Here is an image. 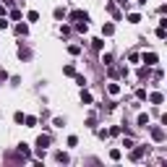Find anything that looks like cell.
<instances>
[{"instance_id":"obj_1","label":"cell","mask_w":167,"mask_h":167,"mask_svg":"<svg viewBox=\"0 0 167 167\" xmlns=\"http://www.w3.org/2000/svg\"><path fill=\"white\" fill-rule=\"evenodd\" d=\"M47 144H50V139H47V136H39V139H37V154H39V157H45Z\"/></svg>"},{"instance_id":"obj_2","label":"cell","mask_w":167,"mask_h":167,"mask_svg":"<svg viewBox=\"0 0 167 167\" xmlns=\"http://www.w3.org/2000/svg\"><path fill=\"white\" fill-rule=\"evenodd\" d=\"M86 18H89V16H86L84 11H73V13H71V21H76V24H81V21H86Z\"/></svg>"},{"instance_id":"obj_3","label":"cell","mask_w":167,"mask_h":167,"mask_svg":"<svg viewBox=\"0 0 167 167\" xmlns=\"http://www.w3.org/2000/svg\"><path fill=\"white\" fill-rule=\"evenodd\" d=\"M151 139H154V141H162V139H165V130H162V128H151Z\"/></svg>"},{"instance_id":"obj_4","label":"cell","mask_w":167,"mask_h":167,"mask_svg":"<svg viewBox=\"0 0 167 167\" xmlns=\"http://www.w3.org/2000/svg\"><path fill=\"white\" fill-rule=\"evenodd\" d=\"M24 123L29 128H34V125H37V118H34V115H24Z\"/></svg>"},{"instance_id":"obj_5","label":"cell","mask_w":167,"mask_h":167,"mask_svg":"<svg viewBox=\"0 0 167 167\" xmlns=\"http://www.w3.org/2000/svg\"><path fill=\"white\" fill-rule=\"evenodd\" d=\"M144 60H146V65H157V55L149 52V55H144Z\"/></svg>"},{"instance_id":"obj_6","label":"cell","mask_w":167,"mask_h":167,"mask_svg":"<svg viewBox=\"0 0 167 167\" xmlns=\"http://www.w3.org/2000/svg\"><path fill=\"white\" fill-rule=\"evenodd\" d=\"M141 157H144V146H139V149L130 151V159H141Z\"/></svg>"},{"instance_id":"obj_7","label":"cell","mask_w":167,"mask_h":167,"mask_svg":"<svg viewBox=\"0 0 167 167\" xmlns=\"http://www.w3.org/2000/svg\"><path fill=\"white\" fill-rule=\"evenodd\" d=\"M112 32H115V26H112V24H105V26H102V34H107V37H110Z\"/></svg>"},{"instance_id":"obj_8","label":"cell","mask_w":167,"mask_h":167,"mask_svg":"<svg viewBox=\"0 0 167 167\" xmlns=\"http://www.w3.org/2000/svg\"><path fill=\"white\" fill-rule=\"evenodd\" d=\"M149 99H151V102H154V105H162V99H165V97H162V94H151Z\"/></svg>"},{"instance_id":"obj_9","label":"cell","mask_w":167,"mask_h":167,"mask_svg":"<svg viewBox=\"0 0 167 167\" xmlns=\"http://www.w3.org/2000/svg\"><path fill=\"white\" fill-rule=\"evenodd\" d=\"M26 18H29V21H39V13H37V11H29Z\"/></svg>"},{"instance_id":"obj_10","label":"cell","mask_w":167,"mask_h":167,"mask_svg":"<svg viewBox=\"0 0 167 167\" xmlns=\"http://www.w3.org/2000/svg\"><path fill=\"white\" fill-rule=\"evenodd\" d=\"M107 89H110V94H112V97H115V94H120V86H118V84H110Z\"/></svg>"},{"instance_id":"obj_11","label":"cell","mask_w":167,"mask_h":167,"mask_svg":"<svg viewBox=\"0 0 167 167\" xmlns=\"http://www.w3.org/2000/svg\"><path fill=\"white\" fill-rule=\"evenodd\" d=\"M63 73H65V76H76V71H73V65H65Z\"/></svg>"},{"instance_id":"obj_12","label":"cell","mask_w":167,"mask_h":167,"mask_svg":"<svg viewBox=\"0 0 167 167\" xmlns=\"http://www.w3.org/2000/svg\"><path fill=\"white\" fill-rule=\"evenodd\" d=\"M68 52H71V55H78V52H81V47H78V45H71Z\"/></svg>"},{"instance_id":"obj_13","label":"cell","mask_w":167,"mask_h":167,"mask_svg":"<svg viewBox=\"0 0 167 167\" xmlns=\"http://www.w3.org/2000/svg\"><path fill=\"white\" fill-rule=\"evenodd\" d=\"M128 21H130V24H139L141 18H139V13H130V16H128Z\"/></svg>"},{"instance_id":"obj_14","label":"cell","mask_w":167,"mask_h":167,"mask_svg":"<svg viewBox=\"0 0 167 167\" xmlns=\"http://www.w3.org/2000/svg\"><path fill=\"white\" fill-rule=\"evenodd\" d=\"M81 99H84L86 105H89V102H91V94H89V91H81Z\"/></svg>"},{"instance_id":"obj_15","label":"cell","mask_w":167,"mask_h":167,"mask_svg":"<svg viewBox=\"0 0 167 167\" xmlns=\"http://www.w3.org/2000/svg\"><path fill=\"white\" fill-rule=\"evenodd\" d=\"M16 32H18V34H26L29 29H26V24H18V26H16Z\"/></svg>"},{"instance_id":"obj_16","label":"cell","mask_w":167,"mask_h":167,"mask_svg":"<svg viewBox=\"0 0 167 167\" xmlns=\"http://www.w3.org/2000/svg\"><path fill=\"white\" fill-rule=\"evenodd\" d=\"M5 26H8V21H5V18H0V29H5Z\"/></svg>"},{"instance_id":"obj_17","label":"cell","mask_w":167,"mask_h":167,"mask_svg":"<svg viewBox=\"0 0 167 167\" xmlns=\"http://www.w3.org/2000/svg\"><path fill=\"white\" fill-rule=\"evenodd\" d=\"M139 3H141V5H144V3H146V0H139Z\"/></svg>"}]
</instances>
